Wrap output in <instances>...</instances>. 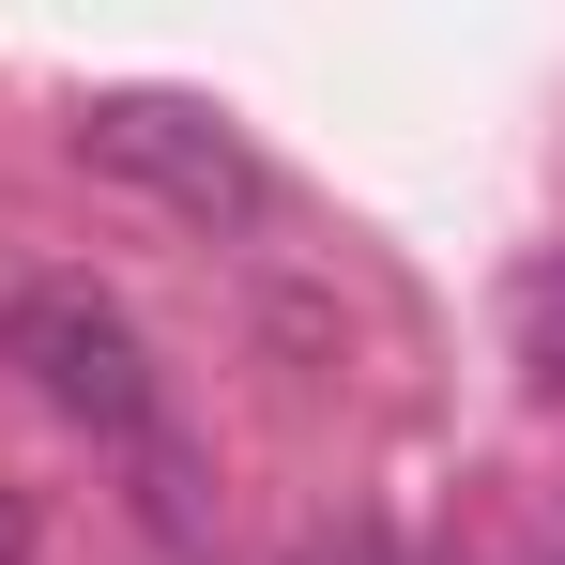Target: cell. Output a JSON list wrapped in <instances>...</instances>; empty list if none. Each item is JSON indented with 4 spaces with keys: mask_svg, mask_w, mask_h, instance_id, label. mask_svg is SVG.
I'll return each mask as SVG.
<instances>
[{
    "mask_svg": "<svg viewBox=\"0 0 565 565\" xmlns=\"http://www.w3.org/2000/svg\"><path fill=\"white\" fill-rule=\"evenodd\" d=\"M0 367L31 382L62 428H93V444H153L169 428V397H153V352H138V321L107 306L93 276H46V260H0Z\"/></svg>",
    "mask_w": 565,
    "mask_h": 565,
    "instance_id": "1",
    "label": "cell"
},
{
    "mask_svg": "<svg viewBox=\"0 0 565 565\" xmlns=\"http://www.w3.org/2000/svg\"><path fill=\"white\" fill-rule=\"evenodd\" d=\"M77 153H93L107 184L199 214V230H260V214H276L260 138H245L214 93H93V107H77Z\"/></svg>",
    "mask_w": 565,
    "mask_h": 565,
    "instance_id": "2",
    "label": "cell"
},
{
    "mask_svg": "<svg viewBox=\"0 0 565 565\" xmlns=\"http://www.w3.org/2000/svg\"><path fill=\"white\" fill-rule=\"evenodd\" d=\"M520 382L565 397V260H551V276H520Z\"/></svg>",
    "mask_w": 565,
    "mask_h": 565,
    "instance_id": "3",
    "label": "cell"
},
{
    "mask_svg": "<svg viewBox=\"0 0 565 565\" xmlns=\"http://www.w3.org/2000/svg\"><path fill=\"white\" fill-rule=\"evenodd\" d=\"M337 565H459V551H382V535H352Z\"/></svg>",
    "mask_w": 565,
    "mask_h": 565,
    "instance_id": "4",
    "label": "cell"
}]
</instances>
